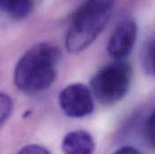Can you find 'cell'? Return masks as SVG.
I'll list each match as a JSON object with an SVG mask.
<instances>
[{"label": "cell", "mask_w": 155, "mask_h": 154, "mask_svg": "<svg viewBox=\"0 0 155 154\" xmlns=\"http://www.w3.org/2000/svg\"><path fill=\"white\" fill-rule=\"evenodd\" d=\"M61 51L54 45L41 42L31 47L19 60L14 73L17 88L32 94L47 89L56 77Z\"/></svg>", "instance_id": "obj_1"}, {"label": "cell", "mask_w": 155, "mask_h": 154, "mask_svg": "<svg viewBox=\"0 0 155 154\" xmlns=\"http://www.w3.org/2000/svg\"><path fill=\"white\" fill-rule=\"evenodd\" d=\"M115 0H87L74 13L66 36L70 52H80L97 39L107 25Z\"/></svg>", "instance_id": "obj_2"}, {"label": "cell", "mask_w": 155, "mask_h": 154, "mask_svg": "<svg viewBox=\"0 0 155 154\" xmlns=\"http://www.w3.org/2000/svg\"><path fill=\"white\" fill-rule=\"evenodd\" d=\"M132 79V68L117 61L102 68L92 77L90 86L95 97L103 105H114L126 95Z\"/></svg>", "instance_id": "obj_3"}, {"label": "cell", "mask_w": 155, "mask_h": 154, "mask_svg": "<svg viewBox=\"0 0 155 154\" xmlns=\"http://www.w3.org/2000/svg\"><path fill=\"white\" fill-rule=\"evenodd\" d=\"M59 103L63 113L72 118L85 117L94 110L92 93L89 88L80 83L64 87L60 93Z\"/></svg>", "instance_id": "obj_4"}, {"label": "cell", "mask_w": 155, "mask_h": 154, "mask_svg": "<svg viewBox=\"0 0 155 154\" xmlns=\"http://www.w3.org/2000/svg\"><path fill=\"white\" fill-rule=\"evenodd\" d=\"M137 25L133 20H124L116 27L107 43V52L115 60L127 57L135 44L137 38Z\"/></svg>", "instance_id": "obj_5"}, {"label": "cell", "mask_w": 155, "mask_h": 154, "mask_svg": "<svg viewBox=\"0 0 155 154\" xmlns=\"http://www.w3.org/2000/svg\"><path fill=\"white\" fill-rule=\"evenodd\" d=\"M61 148L68 154H89L95 150V142L87 132L78 130L65 135Z\"/></svg>", "instance_id": "obj_6"}, {"label": "cell", "mask_w": 155, "mask_h": 154, "mask_svg": "<svg viewBox=\"0 0 155 154\" xmlns=\"http://www.w3.org/2000/svg\"><path fill=\"white\" fill-rule=\"evenodd\" d=\"M33 8V0H0V9L15 20L28 17Z\"/></svg>", "instance_id": "obj_7"}, {"label": "cell", "mask_w": 155, "mask_h": 154, "mask_svg": "<svg viewBox=\"0 0 155 154\" xmlns=\"http://www.w3.org/2000/svg\"><path fill=\"white\" fill-rule=\"evenodd\" d=\"M141 62L143 71L150 76H155V37L149 39L141 52Z\"/></svg>", "instance_id": "obj_8"}, {"label": "cell", "mask_w": 155, "mask_h": 154, "mask_svg": "<svg viewBox=\"0 0 155 154\" xmlns=\"http://www.w3.org/2000/svg\"><path fill=\"white\" fill-rule=\"evenodd\" d=\"M13 110V101L11 97L4 93H0V126L8 119Z\"/></svg>", "instance_id": "obj_9"}, {"label": "cell", "mask_w": 155, "mask_h": 154, "mask_svg": "<svg viewBox=\"0 0 155 154\" xmlns=\"http://www.w3.org/2000/svg\"><path fill=\"white\" fill-rule=\"evenodd\" d=\"M144 133L148 143L155 147V108L146 121Z\"/></svg>", "instance_id": "obj_10"}, {"label": "cell", "mask_w": 155, "mask_h": 154, "mask_svg": "<svg viewBox=\"0 0 155 154\" xmlns=\"http://www.w3.org/2000/svg\"><path fill=\"white\" fill-rule=\"evenodd\" d=\"M19 153L22 154H48L50 153V151L47 150L46 148L37 145V144H31V145H26L24 148H22L19 151Z\"/></svg>", "instance_id": "obj_11"}, {"label": "cell", "mask_w": 155, "mask_h": 154, "mask_svg": "<svg viewBox=\"0 0 155 154\" xmlns=\"http://www.w3.org/2000/svg\"><path fill=\"white\" fill-rule=\"evenodd\" d=\"M116 154H136L140 153V151L133 146H127V145H124V146H122L120 148H118L115 152Z\"/></svg>", "instance_id": "obj_12"}]
</instances>
